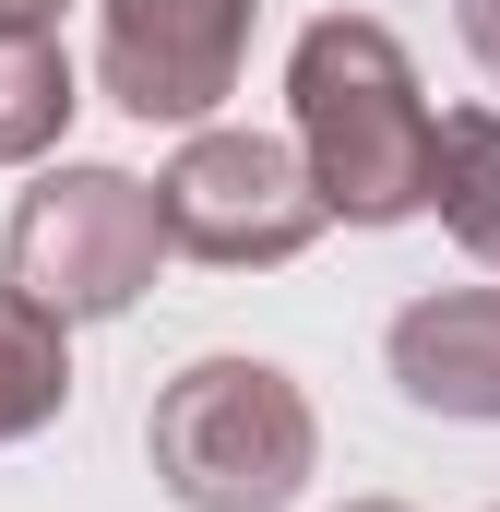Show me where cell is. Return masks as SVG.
Wrapping results in <instances>:
<instances>
[{"mask_svg": "<svg viewBox=\"0 0 500 512\" xmlns=\"http://www.w3.org/2000/svg\"><path fill=\"white\" fill-rule=\"evenodd\" d=\"M429 96H417V60L405 36L370 12H322L298 48H286V143L322 191V215L346 227H405L429 203Z\"/></svg>", "mask_w": 500, "mask_h": 512, "instance_id": "obj_1", "label": "cell"}, {"mask_svg": "<svg viewBox=\"0 0 500 512\" xmlns=\"http://www.w3.org/2000/svg\"><path fill=\"white\" fill-rule=\"evenodd\" d=\"M143 453H155V489L179 512H286L322 465V417H310L298 370L215 346V358L155 382Z\"/></svg>", "mask_w": 500, "mask_h": 512, "instance_id": "obj_2", "label": "cell"}, {"mask_svg": "<svg viewBox=\"0 0 500 512\" xmlns=\"http://www.w3.org/2000/svg\"><path fill=\"white\" fill-rule=\"evenodd\" d=\"M167 262V215H155V179L131 167H48L24 203H12V239H0V286L48 322H120L131 298L155 286Z\"/></svg>", "mask_w": 500, "mask_h": 512, "instance_id": "obj_3", "label": "cell"}, {"mask_svg": "<svg viewBox=\"0 0 500 512\" xmlns=\"http://www.w3.org/2000/svg\"><path fill=\"white\" fill-rule=\"evenodd\" d=\"M155 215H167V251L227 262V274H274V262H298L322 227H334L322 191H310V167H298V143L227 131V120H203L179 155H167Z\"/></svg>", "mask_w": 500, "mask_h": 512, "instance_id": "obj_4", "label": "cell"}, {"mask_svg": "<svg viewBox=\"0 0 500 512\" xmlns=\"http://www.w3.org/2000/svg\"><path fill=\"white\" fill-rule=\"evenodd\" d=\"M250 12L262 0H96V84L120 96L131 120L203 131L239 96Z\"/></svg>", "mask_w": 500, "mask_h": 512, "instance_id": "obj_5", "label": "cell"}, {"mask_svg": "<svg viewBox=\"0 0 500 512\" xmlns=\"http://www.w3.org/2000/svg\"><path fill=\"white\" fill-rule=\"evenodd\" d=\"M381 358H393V393H405L417 417L500 429V286H441V298H405Z\"/></svg>", "mask_w": 500, "mask_h": 512, "instance_id": "obj_6", "label": "cell"}, {"mask_svg": "<svg viewBox=\"0 0 500 512\" xmlns=\"http://www.w3.org/2000/svg\"><path fill=\"white\" fill-rule=\"evenodd\" d=\"M84 108V72L60 48V24H0V167H36Z\"/></svg>", "mask_w": 500, "mask_h": 512, "instance_id": "obj_7", "label": "cell"}, {"mask_svg": "<svg viewBox=\"0 0 500 512\" xmlns=\"http://www.w3.org/2000/svg\"><path fill=\"white\" fill-rule=\"evenodd\" d=\"M417 215H441L477 262H500V108L429 120V203Z\"/></svg>", "mask_w": 500, "mask_h": 512, "instance_id": "obj_8", "label": "cell"}, {"mask_svg": "<svg viewBox=\"0 0 500 512\" xmlns=\"http://www.w3.org/2000/svg\"><path fill=\"white\" fill-rule=\"evenodd\" d=\"M60 405H72V322L24 310L0 286V441H36Z\"/></svg>", "mask_w": 500, "mask_h": 512, "instance_id": "obj_9", "label": "cell"}, {"mask_svg": "<svg viewBox=\"0 0 500 512\" xmlns=\"http://www.w3.org/2000/svg\"><path fill=\"white\" fill-rule=\"evenodd\" d=\"M453 12H465V48L500 72V0H453Z\"/></svg>", "mask_w": 500, "mask_h": 512, "instance_id": "obj_10", "label": "cell"}, {"mask_svg": "<svg viewBox=\"0 0 500 512\" xmlns=\"http://www.w3.org/2000/svg\"><path fill=\"white\" fill-rule=\"evenodd\" d=\"M72 0H0V24H60Z\"/></svg>", "mask_w": 500, "mask_h": 512, "instance_id": "obj_11", "label": "cell"}, {"mask_svg": "<svg viewBox=\"0 0 500 512\" xmlns=\"http://www.w3.org/2000/svg\"><path fill=\"white\" fill-rule=\"evenodd\" d=\"M346 512H405V501H346Z\"/></svg>", "mask_w": 500, "mask_h": 512, "instance_id": "obj_12", "label": "cell"}]
</instances>
